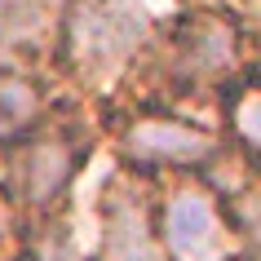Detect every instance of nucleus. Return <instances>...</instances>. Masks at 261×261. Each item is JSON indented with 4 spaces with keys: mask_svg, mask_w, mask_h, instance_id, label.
<instances>
[{
    "mask_svg": "<svg viewBox=\"0 0 261 261\" xmlns=\"http://www.w3.org/2000/svg\"><path fill=\"white\" fill-rule=\"evenodd\" d=\"M138 31L142 14L124 9L120 0H75L67 18L71 58L89 75H111V67H120L128 44L138 40Z\"/></svg>",
    "mask_w": 261,
    "mask_h": 261,
    "instance_id": "1",
    "label": "nucleus"
},
{
    "mask_svg": "<svg viewBox=\"0 0 261 261\" xmlns=\"http://www.w3.org/2000/svg\"><path fill=\"white\" fill-rule=\"evenodd\" d=\"M164 239L181 261H226L234 252V234L204 195H177L168 204Z\"/></svg>",
    "mask_w": 261,
    "mask_h": 261,
    "instance_id": "3",
    "label": "nucleus"
},
{
    "mask_svg": "<svg viewBox=\"0 0 261 261\" xmlns=\"http://www.w3.org/2000/svg\"><path fill=\"white\" fill-rule=\"evenodd\" d=\"M234 62V31L221 18H195L177 36V67L191 71L195 80H208Z\"/></svg>",
    "mask_w": 261,
    "mask_h": 261,
    "instance_id": "6",
    "label": "nucleus"
},
{
    "mask_svg": "<svg viewBox=\"0 0 261 261\" xmlns=\"http://www.w3.org/2000/svg\"><path fill=\"white\" fill-rule=\"evenodd\" d=\"M0 226H5V204H0Z\"/></svg>",
    "mask_w": 261,
    "mask_h": 261,
    "instance_id": "11",
    "label": "nucleus"
},
{
    "mask_svg": "<svg viewBox=\"0 0 261 261\" xmlns=\"http://www.w3.org/2000/svg\"><path fill=\"white\" fill-rule=\"evenodd\" d=\"M75 160H80V151L62 133H44V138L31 142L22 151V191H27L31 204H54L58 191L75 173Z\"/></svg>",
    "mask_w": 261,
    "mask_h": 261,
    "instance_id": "4",
    "label": "nucleus"
},
{
    "mask_svg": "<svg viewBox=\"0 0 261 261\" xmlns=\"http://www.w3.org/2000/svg\"><path fill=\"white\" fill-rule=\"evenodd\" d=\"M217 151V138L208 128H195L186 120H133L124 133V155L133 164H204Z\"/></svg>",
    "mask_w": 261,
    "mask_h": 261,
    "instance_id": "2",
    "label": "nucleus"
},
{
    "mask_svg": "<svg viewBox=\"0 0 261 261\" xmlns=\"http://www.w3.org/2000/svg\"><path fill=\"white\" fill-rule=\"evenodd\" d=\"M102 261H160V248L151 239V221L142 199L115 191L107 204V239H102Z\"/></svg>",
    "mask_w": 261,
    "mask_h": 261,
    "instance_id": "5",
    "label": "nucleus"
},
{
    "mask_svg": "<svg viewBox=\"0 0 261 261\" xmlns=\"http://www.w3.org/2000/svg\"><path fill=\"white\" fill-rule=\"evenodd\" d=\"M31 115H36V89L0 71V138H14Z\"/></svg>",
    "mask_w": 261,
    "mask_h": 261,
    "instance_id": "7",
    "label": "nucleus"
},
{
    "mask_svg": "<svg viewBox=\"0 0 261 261\" xmlns=\"http://www.w3.org/2000/svg\"><path fill=\"white\" fill-rule=\"evenodd\" d=\"M248 226H252V234L261 239V213H248Z\"/></svg>",
    "mask_w": 261,
    "mask_h": 261,
    "instance_id": "10",
    "label": "nucleus"
},
{
    "mask_svg": "<svg viewBox=\"0 0 261 261\" xmlns=\"http://www.w3.org/2000/svg\"><path fill=\"white\" fill-rule=\"evenodd\" d=\"M230 120H234V133L244 138V146H252L261 155V89H248V93L234 97Z\"/></svg>",
    "mask_w": 261,
    "mask_h": 261,
    "instance_id": "8",
    "label": "nucleus"
},
{
    "mask_svg": "<svg viewBox=\"0 0 261 261\" xmlns=\"http://www.w3.org/2000/svg\"><path fill=\"white\" fill-rule=\"evenodd\" d=\"M36 0H0V36H14V31L36 22Z\"/></svg>",
    "mask_w": 261,
    "mask_h": 261,
    "instance_id": "9",
    "label": "nucleus"
}]
</instances>
